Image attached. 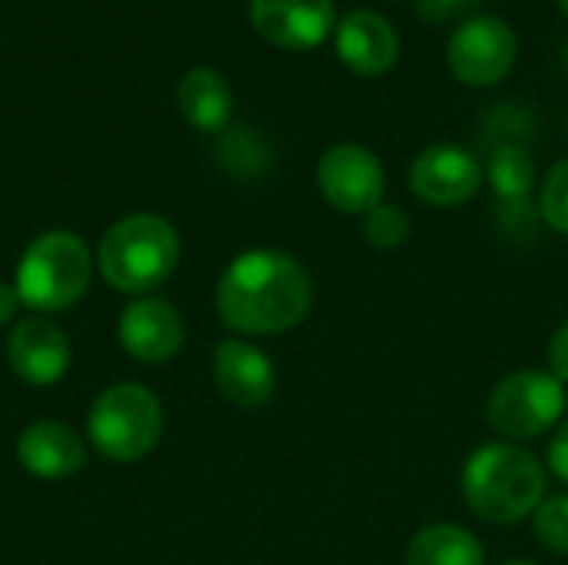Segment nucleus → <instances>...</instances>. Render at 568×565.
Instances as JSON below:
<instances>
[{"label": "nucleus", "mask_w": 568, "mask_h": 565, "mask_svg": "<svg viewBox=\"0 0 568 565\" xmlns=\"http://www.w3.org/2000/svg\"><path fill=\"white\" fill-rule=\"evenodd\" d=\"M17 460L37 480H70L83 470L87 450L73 426L60 420H37L17 436Z\"/></svg>", "instance_id": "15"}, {"label": "nucleus", "mask_w": 568, "mask_h": 565, "mask_svg": "<svg viewBox=\"0 0 568 565\" xmlns=\"http://www.w3.org/2000/svg\"><path fill=\"white\" fill-rule=\"evenodd\" d=\"M559 7H562V13H566V20H568V0H559Z\"/></svg>", "instance_id": "28"}, {"label": "nucleus", "mask_w": 568, "mask_h": 565, "mask_svg": "<svg viewBox=\"0 0 568 565\" xmlns=\"http://www.w3.org/2000/svg\"><path fill=\"white\" fill-rule=\"evenodd\" d=\"M336 53L359 77H383L399 60V33L376 10H353L336 23Z\"/></svg>", "instance_id": "14"}, {"label": "nucleus", "mask_w": 568, "mask_h": 565, "mask_svg": "<svg viewBox=\"0 0 568 565\" xmlns=\"http://www.w3.org/2000/svg\"><path fill=\"white\" fill-rule=\"evenodd\" d=\"M220 143H223V147H230V150H240V153H230V157H223V163H226L230 170L243 173V176H253V173H260V170L266 167V160H270V153H266V143H263V140H260L253 130H233V133H226Z\"/></svg>", "instance_id": "22"}, {"label": "nucleus", "mask_w": 568, "mask_h": 565, "mask_svg": "<svg viewBox=\"0 0 568 565\" xmlns=\"http://www.w3.org/2000/svg\"><path fill=\"white\" fill-rule=\"evenodd\" d=\"M499 565H539V563H532V559H506V563H499Z\"/></svg>", "instance_id": "27"}, {"label": "nucleus", "mask_w": 568, "mask_h": 565, "mask_svg": "<svg viewBox=\"0 0 568 565\" xmlns=\"http://www.w3.org/2000/svg\"><path fill=\"white\" fill-rule=\"evenodd\" d=\"M256 33L283 50H313L336 27L333 0H250Z\"/></svg>", "instance_id": "10"}, {"label": "nucleus", "mask_w": 568, "mask_h": 565, "mask_svg": "<svg viewBox=\"0 0 568 565\" xmlns=\"http://www.w3.org/2000/svg\"><path fill=\"white\" fill-rule=\"evenodd\" d=\"M483 176V163L469 150L456 143H433L416 153L409 167V190L423 203L449 210L469 203L479 193Z\"/></svg>", "instance_id": "9"}, {"label": "nucleus", "mask_w": 568, "mask_h": 565, "mask_svg": "<svg viewBox=\"0 0 568 565\" xmlns=\"http://www.w3.org/2000/svg\"><path fill=\"white\" fill-rule=\"evenodd\" d=\"M479 0H416V10L426 23H446L456 20L459 13L473 10Z\"/></svg>", "instance_id": "23"}, {"label": "nucleus", "mask_w": 568, "mask_h": 565, "mask_svg": "<svg viewBox=\"0 0 568 565\" xmlns=\"http://www.w3.org/2000/svg\"><path fill=\"white\" fill-rule=\"evenodd\" d=\"M120 346L140 363H166L183 346V316L160 296H136L120 313Z\"/></svg>", "instance_id": "11"}, {"label": "nucleus", "mask_w": 568, "mask_h": 565, "mask_svg": "<svg viewBox=\"0 0 568 565\" xmlns=\"http://www.w3.org/2000/svg\"><path fill=\"white\" fill-rule=\"evenodd\" d=\"M17 306H20V296L10 283H0V326L13 323L17 316Z\"/></svg>", "instance_id": "26"}, {"label": "nucleus", "mask_w": 568, "mask_h": 565, "mask_svg": "<svg viewBox=\"0 0 568 565\" xmlns=\"http://www.w3.org/2000/svg\"><path fill=\"white\" fill-rule=\"evenodd\" d=\"M183 120L200 133H223L233 117V90L213 67H193L176 90Z\"/></svg>", "instance_id": "16"}, {"label": "nucleus", "mask_w": 568, "mask_h": 565, "mask_svg": "<svg viewBox=\"0 0 568 565\" xmlns=\"http://www.w3.org/2000/svg\"><path fill=\"white\" fill-rule=\"evenodd\" d=\"M546 463H549V473L568 486V416L556 426L552 440H549V450H546Z\"/></svg>", "instance_id": "24"}, {"label": "nucleus", "mask_w": 568, "mask_h": 565, "mask_svg": "<svg viewBox=\"0 0 568 565\" xmlns=\"http://www.w3.org/2000/svg\"><path fill=\"white\" fill-rule=\"evenodd\" d=\"M519 57V37L503 17H469L449 40V70L466 87L499 83Z\"/></svg>", "instance_id": "8"}, {"label": "nucleus", "mask_w": 568, "mask_h": 565, "mask_svg": "<svg viewBox=\"0 0 568 565\" xmlns=\"http://www.w3.org/2000/svg\"><path fill=\"white\" fill-rule=\"evenodd\" d=\"M549 373L568 386V320L549 340Z\"/></svg>", "instance_id": "25"}, {"label": "nucleus", "mask_w": 568, "mask_h": 565, "mask_svg": "<svg viewBox=\"0 0 568 565\" xmlns=\"http://www.w3.org/2000/svg\"><path fill=\"white\" fill-rule=\"evenodd\" d=\"M566 383L549 370L506 373L486 403L489 426L509 443H529L552 433L566 420Z\"/></svg>", "instance_id": "6"}, {"label": "nucleus", "mask_w": 568, "mask_h": 565, "mask_svg": "<svg viewBox=\"0 0 568 565\" xmlns=\"http://www.w3.org/2000/svg\"><path fill=\"white\" fill-rule=\"evenodd\" d=\"M539 210H542V220L556 230L568 236V157L559 160L546 183H542V200H539Z\"/></svg>", "instance_id": "21"}, {"label": "nucleus", "mask_w": 568, "mask_h": 565, "mask_svg": "<svg viewBox=\"0 0 568 565\" xmlns=\"http://www.w3.org/2000/svg\"><path fill=\"white\" fill-rule=\"evenodd\" d=\"M406 565H486V549L469 529L456 523H433L409 539Z\"/></svg>", "instance_id": "17"}, {"label": "nucleus", "mask_w": 568, "mask_h": 565, "mask_svg": "<svg viewBox=\"0 0 568 565\" xmlns=\"http://www.w3.org/2000/svg\"><path fill=\"white\" fill-rule=\"evenodd\" d=\"M566 57H568V53H566Z\"/></svg>", "instance_id": "29"}, {"label": "nucleus", "mask_w": 568, "mask_h": 565, "mask_svg": "<svg viewBox=\"0 0 568 565\" xmlns=\"http://www.w3.org/2000/svg\"><path fill=\"white\" fill-rule=\"evenodd\" d=\"M213 380H216L220 396L240 410H260L276 393L273 360L246 340H223L216 346Z\"/></svg>", "instance_id": "13"}, {"label": "nucleus", "mask_w": 568, "mask_h": 565, "mask_svg": "<svg viewBox=\"0 0 568 565\" xmlns=\"http://www.w3.org/2000/svg\"><path fill=\"white\" fill-rule=\"evenodd\" d=\"M413 236V220L406 216L403 206H393V203H379L376 210H369L363 216V240L373 246V250H399L406 240Z\"/></svg>", "instance_id": "19"}, {"label": "nucleus", "mask_w": 568, "mask_h": 565, "mask_svg": "<svg viewBox=\"0 0 568 565\" xmlns=\"http://www.w3.org/2000/svg\"><path fill=\"white\" fill-rule=\"evenodd\" d=\"M90 273L93 260L87 243L67 230H50L23 250L13 290L20 303L37 313H60L87 293Z\"/></svg>", "instance_id": "4"}, {"label": "nucleus", "mask_w": 568, "mask_h": 565, "mask_svg": "<svg viewBox=\"0 0 568 565\" xmlns=\"http://www.w3.org/2000/svg\"><path fill=\"white\" fill-rule=\"evenodd\" d=\"M316 186L333 210L366 216L383 203L386 170L373 150L359 143H336L316 163Z\"/></svg>", "instance_id": "7"}, {"label": "nucleus", "mask_w": 568, "mask_h": 565, "mask_svg": "<svg viewBox=\"0 0 568 565\" xmlns=\"http://www.w3.org/2000/svg\"><path fill=\"white\" fill-rule=\"evenodd\" d=\"M532 529L539 546H546L556 556H568V493L542 500V506L532 513Z\"/></svg>", "instance_id": "20"}, {"label": "nucleus", "mask_w": 568, "mask_h": 565, "mask_svg": "<svg viewBox=\"0 0 568 565\" xmlns=\"http://www.w3.org/2000/svg\"><path fill=\"white\" fill-rule=\"evenodd\" d=\"M536 183V163L519 143H503L489 157V186L503 210H523Z\"/></svg>", "instance_id": "18"}, {"label": "nucleus", "mask_w": 568, "mask_h": 565, "mask_svg": "<svg viewBox=\"0 0 568 565\" xmlns=\"http://www.w3.org/2000/svg\"><path fill=\"white\" fill-rule=\"evenodd\" d=\"M546 486L549 480L542 463L509 440L483 443L463 466V500L493 526H516L529 519L542 506Z\"/></svg>", "instance_id": "2"}, {"label": "nucleus", "mask_w": 568, "mask_h": 565, "mask_svg": "<svg viewBox=\"0 0 568 565\" xmlns=\"http://www.w3.org/2000/svg\"><path fill=\"white\" fill-rule=\"evenodd\" d=\"M7 360L23 383L53 386L70 370V340L57 323L43 316H27L13 323L7 336Z\"/></svg>", "instance_id": "12"}, {"label": "nucleus", "mask_w": 568, "mask_h": 565, "mask_svg": "<svg viewBox=\"0 0 568 565\" xmlns=\"http://www.w3.org/2000/svg\"><path fill=\"white\" fill-rule=\"evenodd\" d=\"M163 433V406L153 390L140 383H116L103 390L87 416V436L110 463H140Z\"/></svg>", "instance_id": "5"}, {"label": "nucleus", "mask_w": 568, "mask_h": 565, "mask_svg": "<svg viewBox=\"0 0 568 565\" xmlns=\"http://www.w3.org/2000/svg\"><path fill=\"white\" fill-rule=\"evenodd\" d=\"M313 306L306 266L283 250H246L216 283V313L240 336H280L296 330Z\"/></svg>", "instance_id": "1"}, {"label": "nucleus", "mask_w": 568, "mask_h": 565, "mask_svg": "<svg viewBox=\"0 0 568 565\" xmlns=\"http://www.w3.org/2000/svg\"><path fill=\"white\" fill-rule=\"evenodd\" d=\"M180 263V236L170 220L156 213L120 216L100 240L97 266L103 280L130 296L160 290Z\"/></svg>", "instance_id": "3"}]
</instances>
